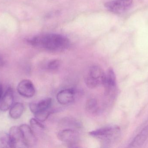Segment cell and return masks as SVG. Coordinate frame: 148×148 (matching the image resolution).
<instances>
[{"mask_svg":"<svg viewBox=\"0 0 148 148\" xmlns=\"http://www.w3.org/2000/svg\"><path fill=\"white\" fill-rule=\"evenodd\" d=\"M148 138V124L145 127L132 141L129 147L138 148L142 146Z\"/></svg>","mask_w":148,"mask_h":148,"instance_id":"4fadbf2b","label":"cell"},{"mask_svg":"<svg viewBox=\"0 0 148 148\" xmlns=\"http://www.w3.org/2000/svg\"><path fill=\"white\" fill-rule=\"evenodd\" d=\"M17 90L20 95L26 98H31L36 93L35 88L33 82L29 80L21 81L17 87Z\"/></svg>","mask_w":148,"mask_h":148,"instance_id":"9c48e42d","label":"cell"},{"mask_svg":"<svg viewBox=\"0 0 148 148\" xmlns=\"http://www.w3.org/2000/svg\"><path fill=\"white\" fill-rule=\"evenodd\" d=\"M98 103L97 101L94 98L89 99L86 104V108L89 113L95 114L98 110Z\"/></svg>","mask_w":148,"mask_h":148,"instance_id":"e0dca14e","label":"cell"},{"mask_svg":"<svg viewBox=\"0 0 148 148\" xmlns=\"http://www.w3.org/2000/svg\"><path fill=\"white\" fill-rule=\"evenodd\" d=\"M133 3V0H113L105 3L104 6L110 12L120 14L128 10Z\"/></svg>","mask_w":148,"mask_h":148,"instance_id":"5b68a950","label":"cell"},{"mask_svg":"<svg viewBox=\"0 0 148 148\" xmlns=\"http://www.w3.org/2000/svg\"><path fill=\"white\" fill-rule=\"evenodd\" d=\"M52 104V99L51 98H46L38 102L29 103V107L30 111L34 114L37 112L50 109Z\"/></svg>","mask_w":148,"mask_h":148,"instance_id":"7c38bea8","label":"cell"},{"mask_svg":"<svg viewBox=\"0 0 148 148\" xmlns=\"http://www.w3.org/2000/svg\"><path fill=\"white\" fill-rule=\"evenodd\" d=\"M14 104V94L12 88H8L0 98V110L6 111Z\"/></svg>","mask_w":148,"mask_h":148,"instance_id":"8fae6325","label":"cell"},{"mask_svg":"<svg viewBox=\"0 0 148 148\" xmlns=\"http://www.w3.org/2000/svg\"><path fill=\"white\" fill-rule=\"evenodd\" d=\"M29 123L30 127L34 132L36 135V134H39L45 129V127L41 123L40 121L36 118H32L30 120Z\"/></svg>","mask_w":148,"mask_h":148,"instance_id":"9a60e30c","label":"cell"},{"mask_svg":"<svg viewBox=\"0 0 148 148\" xmlns=\"http://www.w3.org/2000/svg\"><path fill=\"white\" fill-rule=\"evenodd\" d=\"M32 46L52 52H61L67 49L70 45L66 36L56 34H48L34 36L28 40Z\"/></svg>","mask_w":148,"mask_h":148,"instance_id":"6da1fadb","label":"cell"},{"mask_svg":"<svg viewBox=\"0 0 148 148\" xmlns=\"http://www.w3.org/2000/svg\"><path fill=\"white\" fill-rule=\"evenodd\" d=\"M11 148L26 147L22 135L20 126H13L9 131Z\"/></svg>","mask_w":148,"mask_h":148,"instance_id":"ba28073f","label":"cell"},{"mask_svg":"<svg viewBox=\"0 0 148 148\" xmlns=\"http://www.w3.org/2000/svg\"><path fill=\"white\" fill-rule=\"evenodd\" d=\"M76 97V91L74 88H68L62 89L58 92L56 99L60 104L68 105L75 101Z\"/></svg>","mask_w":148,"mask_h":148,"instance_id":"30bf717a","label":"cell"},{"mask_svg":"<svg viewBox=\"0 0 148 148\" xmlns=\"http://www.w3.org/2000/svg\"><path fill=\"white\" fill-rule=\"evenodd\" d=\"M4 64V61H3V59L2 57L0 56V68L2 67H3Z\"/></svg>","mask_w":148,"mask_h":148,"instance_id":"ffe728a7","label":"cell"},{"mask_svg":"<svg viewBox=\"0 0 148 148\" xmlns=\"http://www.w3.org/2000/svg\"><path fill=\"white\" fill-rule=\"evenodd\" d=\"M3 93V89L2 86L1 84H0V98H1V96L2 95Z\"/></svg>","mask_w":148,"mask_h":148,"instance_id":"44dd1931","label":"cell"},{"mask_svg":"<svg viewBox=\"0 0 148 148\" xmlns=\"http://www.w3.org/2000/svg\"><path fill=\"white\" fill-rule=\"evenodd\" d=\"M58 139L62 142L69 147H74L79 140L78 132L74 129H65L58 133Z\"/></svg>","mask_w":148,"mask_h":148,"instance_id":"277c9868","label":"cell"},{"mask_svg":"<svg viewBox=\"0 0 148 148\" xmlns=\"http://www.w3.org/2000/svg\"><path fill=\"white\" fill-rule=\"evenodd\" d=\"M89 134L99 140L105 147H108L114 145L119 140L121 132L118 126L110 125L90 131Z\"/></svg>","mask_w":148,"mask_h":148,"instance_id":"7a4b0ae2","label":"cell"},{"mask_svg":"<svg viewBox=\"0 0 148 148\" xmlns=\"http://www.w3.org/2000/svg\"><path fill=\"white\" fill-rule=\"evenodd\" d=\"M60 66V62L59 60H53L49 62L47 64V68L50 71H54L57 70Z\"/></svg>","mask_w":148,"mask_h":148,"instance_id":"d6986e66","label":"cell"},{"mask_svg":"<svg viewBox=\"0 0 148 148\" xmlns=\"http://www.w3.org/2000/svg\"><path fill=\"white\" fill-rule=\"evenodd\" d=\"M51 113L52 112L49 109L37 112L34 115L36 119H37L40 122H44L48 119L49 116L51 114Z\"/></svg>","mask_w":148,"mask_h":148,"instance_id":"ac0fdd59","label":"cell"},{"mask_svg":"<svg viewBox=\"0 0 148 148\" xmlns=\"http://www.w3.org/2000/svg\"><path fill=\"white\" fill-rule=\"evenodd\" d=\"M24 110V106L22 103H16L10 109V116L14 120L19 119L22 115Z\"/></svg>","mask_w":148,"mask_h":148,"instance_id":"5bb4252c","label":"cell"},{"mask_svg":"<svg viewBox=\"0 0 148 148\" xmlns=\"http://www.w3.org/2000/svg\"><path fill=\"white\" fill-rule=\"evenodd\" d=\"M105 72L97 65H93L89 69L84 79L85 84L90 88L93 89L103 85Z\"/></svg>","mask_w":148,"mask_h":148,"instance_id":"3957f363","label":"cell"},{"mask_svg":"<svg viewBox=\"0 0 148 148\" xmlns=\"http://www.w3.org/2000/svg\"><path fill=\"white\" fill-rule=\"evenodd\" d=\"M11 148L9 134L5 132H0V148Z\"/></svg>","mask_w":148,"mask_h":148,"instance_id":"2e32d148","label":"cell"},{"mask_svg":"<svg viewBox=\"0 0 148 148\" xmlns=\"http://www.w3.org/2000/svg\"><path fill=\"white\" fill-rule=\"evenodd\" d=\"M24 144L26 147H34L37 143L36 135L30 126L26 124L20 126Z\"/></svg>","mask_w":148,"mask_h":148,"instance_id":"8992f818","label":"cell"},{"mask_svg":"<svg viewBox=\"0 0 148 148\" xmlns=\"http://www.w3.org/2000/svg\"><path fill=\"white\" fill-rule=\"evenodd\" d=\"M106 95L113 94L116 88V76L114 70L109 68L105 73L103 84Z\"/></svg>","mask_w":148,"mask_h":148,"instance_id":"52a82bcc","label":"cell"}]
</instances>
